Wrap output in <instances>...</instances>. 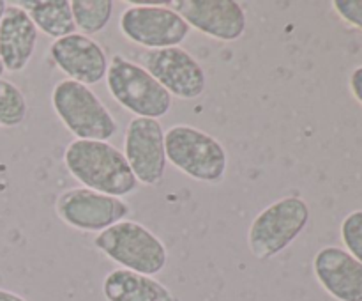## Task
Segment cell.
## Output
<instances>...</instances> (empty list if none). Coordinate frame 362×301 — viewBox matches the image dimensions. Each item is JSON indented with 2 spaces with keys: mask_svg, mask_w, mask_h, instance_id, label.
<instances>
[{
  "mask_svg": "<svg viewBox=\"0 0 362 301\" xmlns=\"http://www.w3.org/2000/svg\"><path fill=\"white\" fill-rule=\"evenodd\" d=\"M64 165L81 186L99 193L124 198L140 186L124 152L110 142L74 138L64 151Z\"/></svg>",
  "mask_w": 362,
  "mask_h": 301,
  "instance_id": "6da1fadb",
  "label": "cell"
},
{
  "mask_svg": "<svg viewBox=\"0 0 362 301\" xmlns=\"http://www.w3.org/2000/svg\"><path fill=\"white\" fill-rule=\"evenodd\" d=\"M166 161L189 179L219 184L228 170V152L216 137L189 124L165 131Z\"/></svg>",
  "mask_w": 362,
  "mask_h": 301,
  "instance_id": "7a4b0ae2",
  "label": "cell"
},
{
  "mask_svg": "<svg viewBox=\"0 0 362 301\" xmlns=\"http://www.w3.org/2000/svg\"><path fill=\"white\" fill-rule=\"evenodd\" d=\"M94 246L122 269L156 276L168 264V250L152 230L133 220L115 223L94 237Z\"/></svg>",
  "mask_w": 362,
  "mask_h": 301,
  "instance_id": "3957f363",
  "label": "cell"
},
{
  "mask_svg": "<svg viewBox=\"0 0 362 301\" xmlns=\"http://www.w3.org/2000/svg\"><path fill=\"white\" fill-rule=\"evenodd\" d=\"M53 112L78 140L108 142L119 131L113 113L87 85L60 80L52 91Z\"/></svg>",
  "mask_w": 362,
  "mask_h": 301,
  "instance_id": "277c9868",
  "label": "cell"
},
{
  "mask_svg": "<svg viewBox=\"0 0 362 301\" xmlns=\"http://www.w3.org/2000/svg\"><path fill=\"white\" fill-rule=\"evenodd\" d=\"M311 211L299 195H286L258 212L247 229V248L258 261H271L286 250L308 227Z\"/></svg>",
  "mask_w": 362,
  "mask_h": 301,
  "instance_id": "5b68a950",
  "label": "cell"
},
{
  "mask_svg": "<svg viewBox=\"0 0 362 301\" xmlns=\"http://www.w3.org/2000/svg\"><path fill=\"white\" fill-rule=\"evenodd\" d=\"M105 80L112 98L134 117L159 120L172 110L168 91L144 66L122 55L112 57Z\"/></svg>",
  "mask_w": 362,
  "mask_h": 301,
  "instance_id": "8992f818",
  "label": "cell"
},
{
  "mask_svg": "<svg viewBox=\"0 0 362 301\" xmlns=\"http://www.w3.org/2000/svg\"><path fill=\"white\" fill-rule=\"evenodd\" d=\"M119 28L127 41L145 50L180 46L191 32L186 20L166 4H131L120 13Z\"/></svg>",
  "mask_w": 362,
  "mask_h": 301,
  "instance_id": "52a82bcc",
  "label": "cell"
},
{
  "mask_svg": "<svg viewBox=\"0 0 362 301\" xmlns=\"http://www.w3.org/2000/svg\"><path fill=\"white\" fill-rule=\"evenodd\" d=\"M55 212L71 229L99 234L129 218L131 205L124 198L78 186L57 197Z\"/></svg>",
  "mask_w": 362,
  "mask_h": 301,
  "instance_id": "ba28073f",
  "label": "cell"
},
{
  "mask_svg": "<svg viewBox=\"0 0 362 301\" xmlns=\"http://www.w3.org/2000/svg\"><path fill=\"white\" fill-rule=\"evenodd\" d=\"M144 66L172 98L198 99L207 89V74L202 64L182 46L165 50H145L140 53Z\"/></svg>",
  "mask_w": 362,
  "mask_h": 301,
  "instance_id": "9c48e42d",
  "label": "cell"
},
{
  "mask_svg": "<svg viewBox=\"0 0 362 301\" xmlns=\"http://www.w3.org/2000/svg\"><path fill=\"white\" fill-rule=\"evenodd\" d=\"M124 156L144 186L161 184L166 172L165 130L158 119L133 117L124 135Z\"/></svg>",
  "mask_w": 362,
  "mask_h": 301,
  "instance_id": "30bf717a",
  "label": "cell"
},
{
  "mask_svg": "<svg viewBox=\"0 0 362 301\" xmlns=\"http://www.w3.org/2000/svg\"><path fill=\"white\" fill-rule=\"evenodd\" d=\"M170 6L191 28L216 41H237L246 32V9L235 0H173Z\"/></svg>",
  "mask_w": 362,
  "mask_h": 301,
  "instance_id": "8fae6325",
  "label": "cell"
},
{
  "mask_svg": "<svg viewBox=\"0 0 362 301\" xmlns=\"http://www.w3.org/2000/svg\"><path fill=\"white\" fill-rule=\"evenodd\" d=\"M49 57L67 80L87 87L105 80L108 73L110 62L105 48L95 39L80 32L55 39L49 46Z\"/></svg>",
  "mask_w": 362,
  "mask_h": 301,
  "instance_id": "7c38bea8",
  "label": "cell"
},
{
  "mask_svg": "<svg viewBox=\"0 0 362 301\" xmlns=\"http://www.w3.org/2000/svg\"><path fill=\"white\" fill-rule=\"evenodd\" d=\"M322 289L336 301H362V264L339 246H325L313 259Z\"/></svg>",
  "mask_w": 362,
  "mask_h": 301,
  "instance_id": "4fadbf2b",
  "label": "cell"
},
{
  "mask_svg": "<svg viewBox=\"0 0 362 301\" xmlns=\"http://www.w3.org/2000/svg\"><path fill=\"white\" fill-rule=\"evenodd\" d=\"M39 30L18 4L7 6L0 20V62L9 73H21L30 64Z\"/></svg>",
  "mask_w": 362,
  "mask_h": 301,
  "instance_id": "5bb4252c",
  "label": "cell"
},
{
  "mask_svg": "<svg viewBox=\"0 0 362 301\" xmlns=\"http://www.w3.org/2000/svg\"><path fill=\"white\" fill-rule=\"evenodd\" d=\"M103 296L106 301H179L175 294L156 280L129 269H112L103 280Z\"/></svg>",
  "mask_w": 362,
  "mask_h": 301,
  "instance_id": "9a60e30c",
  "label": "cell"
},
{
  "mask_svg": "<svg viewBox=\"0 0 362 301\" xmlns=\"http://www.w3.org/2000/svg\"><path fill=\"white\" fill-rule=\"evenodd\" d=\"M30 20L48 38H66L76 32L71 11V0H23L18 2Z\"/></svg>",
  "mask_w": 362,
  "mask_h": 301,
  "instance_id": "2e32d148",
  "label": "cell"
},
{
  "mask_svg": "<svg viewBox=\"0 0 362 301\" xmlns=\"http://www.w3.org/2000/svg\"><path fill=\"white\" fill-rule=\"evenodd\" d=\"M73 20L80 34L94 35L108 27L113 14L112 0H71Z\"/></svg>",
  "mask_w": 362,
  "mask_h": 301,
  "instance_id": "e0dca14e",
  "label": "cell"
},
{
  "mask_svg": "<svg viewBox=\"0 0 362 301\" xmlns=\"http://www.w3.org/2000/svg\"><path fill=\"white\" fill-rule=\"evenodd\" d=\"M28 105L16 84L0 78V127H18L27 119Z\"/></svg>",
  "mask_w": 362,
  "mask_h": 301,
  "instance_id": "ac0fdd59",
  "label": "cell"
},
{
  "mask_svg": "<svg viewBox=\"0 0 362 301\" xmlns=\"http://www.w3.org/2000/svg\"><path fill=\"white\" fill-rule=\"evenodd\" d=\"M341 241L346 251L362 264V211H352L341 222Z\"/></svg>",
  "mask_w": 362,
  "mask_h": 301,
  "instance_id": "d6986e66",
  "label": "cell"
},
{
  "mask_svg": "<svg viewBox=\"0 0 362 301\" xmlns=\"http://www.w3.org/2000/svg\"><path fill=\"white\" fill-rule=\"evenodd\" d=\"M332 7L346 23L362 30V0H334Z\"/></svg>",
  "mask_w": 362,
  "mask_h": 301,
  "instance_id": "ffe728a7",
  "label": "cell"
},
{
  "mask_svg": "<svg viewBox=\"0 0 362 301\" xmlns=\"http://www.w3.org/2000/svg\"><path fill=\"white\" fill-rule=\"evenodd\" d=\"M349 87L350 92L354 94V98L362 105V66H357L356 69L352 71L349 80Z\"/></svg>",
  "mask_w": 362,
  "mask_h": 301,
  "instance_id": "44dd1931",
  "label": "cell"
},
{
  "mask_svg": "<svg viewBox=\"0 0 362 301\" xmlns=\"http://www.w3.org/2000/svg\"><path fill=\"white\" fill-rule=\"evenodd\" d=\"M0 301H27L23 296L20 294L13 293V290L7 289H0Z\"/></svg>",
  "mask_w": 362,
  "mask_h": 301,
  "instance_id": "7402d4cb",
  "label": "cell"
},
{
  "mask_svg": "<svg viewBox=\"0 0 362 301\" xmlns=\"http://www.w3.org/2000/svg\"><path fill=\"white\" fill-rule=\"evenodd\" d=\"M7 6H9V4H7V2H4V0H0V20H2L4 13H6Z\"/></svg>",
  "mask_w": 362,
  "mask_h": 301,
  "instance_id": "603a6c76",
  "label": "cell"
},
{
  "mask_svg": "<svg viewBox=\"0 0 362 301\" xmlns=\"http://www.w3.org/2000/svg\"><path fill=\"white\" fill-rule=\"evenodd\" d=\"M4 71H6V69H4V66H2V62H0V78H2V74H4Z\"/></svg>",
  "mask_w": 362,
  "mask_h": 301,
  "instance_id": "cb8c5ba5",
  "label": "cell"
}]
</instances>
